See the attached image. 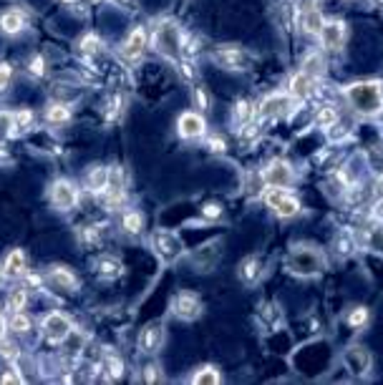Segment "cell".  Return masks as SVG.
I'll return each mask as SVG.
<instances>
[{
    "label": "cell",
    "instance_id": "44dd1931",
    "mask_svg": "<svg viewBox=\"0 0 383 385\" xmlns=\"http://www.w3.org/2000/svg\"><path fill=\"white\" fill-rule=\"evenodd\" d=\"M323 26H326V15H323V10L315 6H303V10H300V30L303 33H308V36H318L320 30H323Z\"/></svg>",
    "mask_w": 383,
    "mask_h": 385
},
{
    "label": "cell",
    "instance_id": "83f0119b",
    "mask_svg": "<svg viewBox=\"0 0 383 385\" xmlns=\"http://www.w3.org/2000/svg\"><path fill=\"white\" fill-rule=\"evenodd\" d=\"M338 121H341V114H338V108L330 106V103H323V106L315 111V116H312V126L323 128V131L333 128Z\"/></svg>",
    "mask_w": 383,
    "mask_h": 385
},
{
    "label": "cell",
    "instance_id": "ee69618b",
    "mask_svg": "<svg viewBox=\"0 0 383 385\" xmlns=\"http://www.w3.org/2000/svg\"><path fill=\"white\" fill-rule=\"evenodd\" d=\"M30 124H33V111L30 108L15 111V128H30Z\"/></svg>",
    "mask_w": 383,
    "mask_h": 385
},
{
    "label": "cell",
    "instance_id": "9c48e42d",
    "mask_svg": "<svg viewBox=\"0 0 383 385\" xmlns=\"http://www.w3.org/2000/svg\"><path fill=\"white\" fill-rule=\"evenodd\" d=\"M149 30L144 28V26H136V28L129 30V36L121 41L119 46V56L124 58V61H129V63H139L144 58V53H147V48H149Z\"/></svg>",
    "mask_w": 383,
    "mask_h": 385
},
{
    "label": "cell",
    "instance_id": "3957f363",
    "mask_svg": "<svg viewBox=\"0 0 383 385\" xmlns=\"http://www.w3.org/2000/svg\"><path fill=\"white\" fill-rule=\"evenodd\" d=\"M288 270L298 277H315L326 270V255L312 244H292L288 255Z\"/></svg>",
    "mask_w": 383,
    "mask_h": 385
},
{
    "label": "cell",
    "instance_id": "f35d334b",
    "mask_svg": "<svg viewBox=\"0 0 383 385\" xmlns=\"http://www.w3.org/2000/svg\"><path fill=\"white\" fill-rule=\"evenodd\" d=\"M205 141H207V149L212 151V154H225V151H227V141H225V136H220V134L205 136Z\"/></svg>",
    "mask_w": 383,
    "mask_h": 385
},
{
    "label": "cell",
    "instance_id": "c3c4849f",
    "mask_svg": "<svg viewBox=\"0 0 383 385\" xmlns=\"http://www.w3.org/2000/svg\"><path fill=\"white\" fill-rule=\"evenodd\" d=\"M159 368L156 365H147V375H144V380H149V383H154V380H162V375H159Z\"/></svg>",
    "mask_w": 383,
    "mask_h": 385
},
{
    "label": "cell",
    "instance_id": "52a82bcc",
    "mask_svg": "<svg viewBox=\"0 0 383 385\" xmlns=\"http://www.w3.org/2000/svg\"><path fill=\"white\" fill-rule=\"evenodd\" d=\"M212 61L220 68H225V71H232V73H240V71H247L250 68V53L242 46H217V48L212 50Z\"/></svg>",
    "mask_w": 383,
    "mask_h": 385
},
{
    "label": "cell",
    "instance_id": "f5cc1de1",
    "mask_svg": "<svg viewBox=\"0 0 383 385\" xmlns=\"http://www.w3.org/2000/svg\"><path fill=\"white\" fill-rule=\"evenodd\" d=\"M66 3H76V0H66Z\"/></svg>",
    "mask_w": 383,
    "mask_h": 385
},
{
    "label": "cell",
    "instance_id": "f6af8a7d",
    "mask_svg": "<svg viewBox=\"0 0 383 385\" xmlns=\"http://www.w3.org/2000/svg\"><path fill=\"white\" fill-rule=\"evenodd\" d=\"M10 76H13V68H10V63H0V93L8 88V83H10Z\"/></svg>",
    "mask_w": 383,
    "mask_h": 385
},
{
    "label": "cell",
    "instance_id": "f546056e",
    "mask_svg": "<svg viewBox=\"0 0 383 385\" xmlns=\"http://www.w3.org/2000/svg\"><path fill=\"white\" fill-rule=\"evenodd\" d=\"M192 383L194 385H220L222 375L214 365H199L197 371H194V375H192Z\"/></svg>",
    "mask_w": 383,
    "mask_h": 385
},
{
    "label": "cell",
    "instance_id": "e0dca14e",
    "mask_svg": "<svg viewBox=\"0 0 383 385\" xmlns=\"http://www.w3.org/2000/svg\"><path fill=\"white\" fill-rule=\"evenodd\" d=\"M164 340H167V333H164L162 322H149V325L139 333L136 345H139V350H142L144 355H156V353L162 350Z\"/></svg>",
    "mask_w": 383,
    "mask_h": 385
},
{
    "label": "cell",
    "instance_id": "d590c367",
    "mask_svg": "<svg viewBox=\"0 0 383 385\" xmlns=\"http://www.w3.org/2000/svg\"><path fill=\"white\" fill-rule=\"evenodd\" d=\"M78 48H81V53H99V50L104 48V41H101L96 33H86V36L78 41Z\"/></svg>",
    "mask_w": 383,
    "mask_h": 385
},
{
    "label": "cell",
    "instance_id": "6da1fadb",
    "mask_svg": "<svg viewBox=\"0 0 383 385\" xmlns=\"http://www.w3.org/2000/svg\"><path fill=\"white\" fill-rule=\"evenodd\" d=\"M343 99L351 111L363 119H378L383 114V83L376 79L353 81L343 88Z\"/></svg>",
    "mask_w": 383,
    "mask_h": 385
},
{
    "label": "cell",
    "instance_id": "d6986e66",
    "mask_svg": "<svg viewBox=\"0 0 383 385\" xmlns=\"http://www.w3.org/2000/svg\"><path fill=\"white\" fill-rule=\"evenodd\" d=\"M237 277H240L242 285H247V287L260 285V279L265 277V262L257 255L245 257L240 262V267H237Z\"/></svg>",
    "mask_w": 383,
    "mask_h": 385
},
{
    "label": "cell",
    "instance_id": "277c9868",
    "mask_svg": "<svg viewBox=\"0 0 383 385\" xmlns=\"http://www.w3.org/2000/svg\"><path fill=\"white\" fill-rule=\"evenodd\" d=\"M149 247H151V252H154L156 259L164 264L177 262L179 257L185 255V244H182V239H179L174 232H169V229H156V232H151Z\"/></svg>",
    "mask_w": 383,
    "mask_h": 385
},
{
    "label": "cell",
    "instance_id": "836d02e7",
    "mask_svg": "<svg viewBox=\"0 0 383 385\" xmlns=\"http://www.w3.org/2000/svg\"><path fill=\"white\" fill-rule=\"evenodd\" d=\"M26 302H28V295H26V287H15L8 293V310L10 313H23L26 310Z\"/></svg>",
    "mask_w": 383,
    "mask_h": 385
},
{
    "label": "cell",
    "instance_id": "1f68e13d",
    "mask_svg": "<svg viewBox=\"0 0 383 385\" xmlns=\"http://www.w3.org/2000/svg\"><path fill=\"white\" fill-rule=\"evenodd\" d=\"M220 244V239H214V242H209L207 247H199L197 255H194V262H197V267L202 272H209V262H207V257L212 259V262H217V257H220V250H214Z\"/></svg>",
    "mask_w": 383,
    "mask_h": 385
},
{
    "label": "cell",
    "instance_id": "ffe728a7",
    "mask_svg": "<svg viewBox=\"0 0 383 385\" xmlns=\"http://www.w3.org/2000/svg\"><path fill=\"white\" fill-rule=\"evenodd\" d=\"M93 270H96L99 279H104V282H114V279H119L121 275H124V264H121V259L114 255H101L99 259L93 262Z\"/></svg>",
    "mask_w": 383,
    "mask_h": 385
},
{
    "label": "cell",
    "instance_id": "b9f144b4",
    "mask_svg": "<svg viewBox=\"0 0 383 385\" xmlns=\"http://www.w3.org/2000/svg\"><path fill=\"white\" fill-rule=\"evenodd\" d=\"M222 214H225V209H222V204H217V201H207L205 207H202V217L205 219H220Z\"/></svg>",
    "mask_w": 383,
    "mask_h": 385
},
{
    "label": "cell",
    "instance_id": "30bf717a",
    "mask_svg": "<svg viewBox=\"0 0 383 385\" xmlns=\"http://www.w3.org/2000/svg\"><path fill=\"white\" fill-rule=\"evenodd\" d=\"M41 333L50 345H61L73 335V322L68 320V315L64 313H48L41 322Z\"/></svg>",
    "mask_w": 383,
    "mask_h": 385
},
{
    "label": "cell",
    "instance_id": "60d3db41",
    "mask_svg": "<svg viewBox=\"0 0 383 385\" xmlns=\"http://www.w3.org/2000/svg\"><path fill=\"white\" fill-rule=\"evenodd\" d=\"M121 106H124V99H121L119 93L109 99V103H106V119H109V121H114L116 116L121 114Z\"/></svg>",
    "mask_w": 383,
    "mask_h": 385
},
{
    "label": "cell",
    "instance_id": "9a60e30c",
    "mask_svg": "<svg viewBox=\"0 0 383 385\" xmlns=\"http://www.w3.org/2000/svg\"><path fill=\"white\" fill-rule=\"evenodd\" d=\"M177 134L185 139V141H194V139H202L207 136V119L202 111H185L179 114L177 119Z\"/></svg>",
    "mask_w": 383,
    "mask_h": 385
},
{
    "label": "cell",
    "instance_id": "4dcf8cb0",
    "mask_svg": "<svg viewBox=\"0 0 383 385\" xmlns=\"http://www.w3.org/2000/svg\"><path fill=\"white\" fill-rule=\"evenodd\" d=\"M68 119H71V106H68V103H64V101L50 103V106L46 108V121L53 124V126H64Z\"/></svg>",
    "mask_w": 383,
    "mask_h": 385
},
{
    "label": "cell",
    "instance_id": "ac0fdd59",
    "mask_svg": "<svg viewBox=\"0 0 383 385\" xmlns=\"http://www.w3.org/2000/svg\"><path fill=\"white\" fill-rule=\"evenodd\" d=\"M46 279H48L53 287H58V290H66V293H76L78 285H81V279H78L76 272H73L71 267H64V264H53V267H48Z\"/></svg>",
    "mask_w": 383,
    "mask_h": 385
},
{
    "label": "cell",
    "instance_id": "e575fe53",
    "mask_svg": "<svg viewBox=\"0 0 383 385\" xmlns=\"http://www.w3.org/2000/svg\"><path fill=\"white\" fill-rule=\"evenodd\" d=\"M368 310L366 307H353L351 313H348V317H346V322L351 325L353 330H361V328H366L368 325Z\"/></svg>",
    "mask_w": 383,
    "mask_h": 385
},
{
    "label": "cell",
    "instance_id": "7c38bea8",
    "mask_svg": "<svg viewBox=\"0 0 383 385\" xmlns=\"http://www.w3.org/2000/svg\"><path fill=\"white\" fill-rule=\"evenodd\" d=\"M202 310H205L202 297H199L197 293H189V290L177 293L169 302V313L174 315L177 320H185V322L197 320L199 315H202Z\"/></svg>",
    "mask_w": 383,
    "mask_h": 385
},
{
    "label": "cell",
    "instance_id": "d4e9b609",
    "mask_svg": "<svg viewBox=\"0 0 383 385\" xmlns=\"http://www.w3.org/2000/svg\"><path fill=\"white\" fill-rule=\"evenodd\" d=\"M330 250H333L335 255L341 257V259H348V257H353L355 250H358L355 235H353V232H346V229H341V232H338V235L333 237V242H330Z\"/></svg>",
    "mask_w": 383,
    "mask_h": 385
},
{
    "label": "cell",
    "instance_id": "4316f807",
    "mask_svg": "<svg viewBox=\"0 0 383 385\" xmlns=\"http://www.w3.org/2000/svg\"><path fill=\"white\" fill-rule=\"evenodd\" d=\"M300 68L306 73H310L312 79H323L326 76V56H323V50H310V53H306L303 56V61H300Z\"/></svg>",
    "mask_w": 383,
    "mask_h": 385
},
{
    "label": "cell",
    "instance_id": "5bb4252c",
    "mask_svg": "<svg viewBox=\"0 0 383 385\" xmlns=\"http://www.w3.org/2000/svg\"><path fill=\"white\" fill-rule=\"evenodd\" d=\"M343 365L353 378H366L373 368V360H371V353L363 345H351V348L343 350Z\"/></svg>",
    "mask_w": 383,
    "mask_h": 385
},
{
    "label": "cell",
    "instance_id": "d6a6232c",
    "mask_svg": "<svg viewBox=\"0 0 383 385\" xmlns=\"http://www.w3.org/2000/svg\"><path fill=\"white\" fill-rule=\"evenodd\" d=\"M192 103H194V108L202 111V114H207V111L212 108V96L207 91V86H194V88H192Z\"/></svg>",
    "mask_w": 383,
    "mask_h": 385
},
{
    "label": "cell",
    "instance_id": "681fc988",
    "mask_svg": "<svg viewBox=\"0 0 383 385\" xmlns=\"http://www.w3.org/2000/svg\"><path fill=\"white\" fill-rule=\"evenodd\" d=\"M119 8H127V10H136L139 8V0H114Z\"/></svg>",
    "mask_w": 383,
    "mask_h": 385
},
{
    "label": "cell",
    "instance_id": "8d00e7d4",
    "mask_svg": "<svg viewBox=\"0 0 383 385\" xmlns=\"http://www.w3.org/2000/svg\"><path fill=\"white\" fill-rule=\"evenodd\" d=\"M8 328L13 330V333H18V335H26L30 330V317L26 313H13V317L8 322Z\"/></svg>",
    "mask_w": 383,
    "mask_h": 385
},
{
    "label": "cell",
    "instance_id": "ab89813d",
    "mask_svg": "<svg viewBox=\"0 0 383 385\" xmlns=\"http://www.w3.org/2000/svg\"><path fill=\"white\" fill-rule=\"evenodd\" d=\"M15 114L13 111H0V134H15Z\"/></svg>",
    "mask_w": 383,
    "mask_h": 385
},
{
    "label": "cell",
    "instance_id": "74e56055",
    "mask_svg": "<svg viewBox=\"0 0 383 385\" xmlns=\"http://www.w3.org/2000/svg\"><path fill=\"white\" fill-rule=\"evenodd\" d=\"M104 371L109 373V378L111 380H119L124 375V363H121L116 355H106L104 357Z\"/></svg>",
    "mask_w": 383,
    "mask_h": 385
},
{
    "label": "cell",
    "instance_id": "bcb514c9",
    "mask_svg": "<svg viewBox=\"0 0 383 385\" xmlns=\"http://www.w3.org/2000/svg\"><path fill=\"white\" fill-rule=\"evenodd\" d=\"M99 237H101V227H99V224H96V227H88V229H84V232H81V239H84V242H88V244L99 242Z\"/></svg>",
    "mask_w": 383,
    "mask_h": 385
},
{
    "label": "cell",
    "instance_id": "603a6c76",
    "mask_svg": "<svg viewBox=\"0 0 383 385\" xmlns=\"http://www.w3.org/2000/svg\"><path fill=\"white\" fill-rule=\"evenodd\" d=\"M109 179H111V169L104 164H93L86 174V189L91 194H104L109 186Z\"/></svg>",
    "mask_w": 383,
    "mask_h": 385
},
{
    "label": "cell",
    "instance_id": "f907efd6",
    "mask_svg": "<svg viewBox=\"0 0 383 385\" xmlns=\"http://www.w3.org/2000/svg\"><path fill=\"white\" fill-rule=\"evenodd\" d=\"M6 330H8V322H6V317H3V315H0V340H3V337H6Z\"/></svg>",
    "mask_w": 383,
    "mask_h": 385
},
{
    "label": "cell",
    "instance_id": "7402d4cb",
    "mask_svg": "<svg viewBox=\"0 0 383 385\" xmlns=\"http://www.w3.org/2000/svg\"><path fill=\"white\" fill-rule=\"evenodd\" d=\"M257 119V103L250 99H240L232 106V124L237 128H250Z\"/></svg>",
    "mask_w": 383,
    "mask_h": 385
},
{
    "label": "cell",
    "instance_id": "2e32d148",
    "mask_svg": "<svg viewBox=\"0 0 383 385\" xmlns=\"http://www.w3.org/2000/svg\"><path fill=\"white\" fill-rule=\"evenodd\" d=\"M285 91L290 93L295 101H308L310 96H315V91H318V79H312L310 73L298 68V71L288 79V88H285Z\"/></svg>",
    "mask_w": 383,
    "mask_h": 385
},
{
    "label": "cell",
    "instance_id": "7a4b0ae2",
    "mask_svg": "<svg viewBox=\"0 0 383 385\" xmlns=\"http://www.w3.org/2000/svg\"><path fill=\"white\" fill-rule=\"evenodd\" d=\"M185 30L177 21H159L154 26V33H151V46L159 56L169 58V61H179L185 58Z\"/></svg>",
    "mask_w": 383,
    "mask_h": 385
},
{
    "label": "cell",
    "instance_id": "816d5d0a",
    "mask_svg": "<svg viewBox=\"0 0 383 385\" xmlns=\"http://www.w3.org/2000/svg\"><path fill=\"white\" fill-rule=\"evenodd\" d=\"M376 197H383V174L376 179Z\"/></svg>",
    "mask_w": 383,
    "mask_h": 385
},
{
    "label": "cell",
    "instance_id": "5b68a950",
    "mask_svg": "<svg viewBox=\"0 0 383 385\" xmlns=\"http://www.w3.org/2000/svg\"><path fill=\"white\" fill-rule=\"evenodd\" d=\"M263 199L265 204L270 207V212L280 217V219H292V217H298L303 212V204L290 189H275V186H270L263 192Z\"/></svg>",
    "mask_w": 383,
    "mask_h": 385
},
{
    "label": "cell",
    "instance_id": "ba28073f",
    "mask_svg": "<svg viewBox=\"0 0 383 385\" xmlns=\"http://www.w3.org/2000/svg\"><path fill=\"white\" fill-rule=\"evenodd\" d=\"M323 53H338L348 41V23L343 18H326V26L318 33Z\"/></svg>",
    "mask_w": 383,
    "mask_h": 385
},
{
    "label": "cell",
    "instance_id": "484cf974",
    "mask_svg": "<svg viewBox=\"0 0 383 385\" xmlns=\"http://www.w3.org/2000/svg\"><path fill=\"white\" fill-rule=\"evenodd\" d=\"M26 264H28V259H26V252L23 250H10L6 257V262H3V275L6 277H23L26 275Z\"/></svg>",
    "mask_w": 383,
    "mask_h": 385
},
{
    "label": "cell",
    "instance_id": "f1b7e54d",
    "mask_svg": "<svg viewBox=\"0 0 383 385\" xmlns=\"http://www.w3.org/2000/svg\"><path fill=\"white\" fill-rule=\"evenodd\" d=\"M144 224H147V219H144V214L139 212V209H129V212L121 214V229H124L127 235H131V237L142 235Z\"/></svg>",
    "mask_w": 383,
    "mask_h": 385
},
{
    "label": "cell",
    "instance_id": "7dc6e473",
    "mask_svg": "<svg viewBox=\"0 0 383 385\" xmlns=\"http://www.w3.org/2000/svg\"><path fill=\"white\" fill-rule=\"evenodd\" d=\"M371 217H373V221H378V224L383 227V197H378L376 204L371 207Z\"/></svg>",
    "mask_w": 383,
    "mask_h": 385
},
{
    "label": "cell",
    "instance_id": "cb8c5ba5",
    "mask_svg": "<svg viewBox=\"0 0 383 385\" xmlns=\"http://www.w3.org/2000/svg\"><path fill=\"white\" fill-rule=\"evenodd\" d=\"M26 26H28V18L18 8H10V10H6V13L0 15V30L8 33V36H15V33L26 30Z\"/></svg>",
    "mask_w": 383,
    "mask_h": 385
},
{
    "label": "cell",
    "instance_id": "8fae6325",
    "mask_svg": "<svg viewBox=\"0 0 383 385\" xmlns=\"http://www.w3.org/2000/svg\"><path fill=\"white\" fill-rule=\"evenodd\" d=\"M48 199L58 212H71L78 204V199H81V192H78V186L73 184L71 179H56L48 189Z\"/></svg>",
    "mask_w": 383,
    "mask_h": 385
},
{
    "label": "cell",
    "instance_id": "8992f818",
    "mask_svg": "<svg viewBox=\"0 0 383 385\" xmlns=\"http://www.w3.org/2000/svg\"><path fill=\"white\" fill-rule=\"evenodd\" d=\"M298 101L292 99L290 93L285 91H272L268 93L260 103H257V116L263 119V121H277V119H285V116L292 114V108H295Z\"/></svg>",
    "mask_w": 383,
    "mask_h": 385
},
{
    "label": "cell",
    "instance_id": "7bdbcfd3",
    "mask_svg": "<svg viewBox=\"0 0 383 385\" xmlns=\"http://www.w3.org/2000/svg\"><path fill=\"white\" fill-rule=\"evenodd\" d=\"M28 71H30V76H36V79H41V76H46V73H48V68H46V61H43V56H33V58H30Z\"/></svg>",
    "mask_w": 383,
    "mask_h": 385
},
{
    "label": "cell",
    "instance_id": "4fadbf2b",
    "mask_svg": "<svg viewBox=\"0 0 383 385\" xmlns=\"http://www.w3.org/2000/svg\"><path fill=\"white\" fill-rule=\"evenodd\" d=\"M263 179L268 186H275V189H290L292 181H295V169H292V164L290 161H285V159H272V161L265 164Z\"/></svg>",
    "mask_w": 383,
    "mask_h": 385
}]
</instances>
